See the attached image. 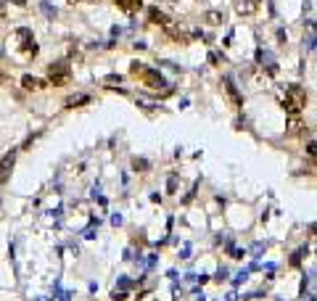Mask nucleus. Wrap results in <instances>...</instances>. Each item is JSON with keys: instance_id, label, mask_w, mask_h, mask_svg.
Segmentation results:
<instances>
[{"instance_id": "1", "label": "nucleus", "mask_w": 317, "mask_h": 301, "mask_svg": "<svg viewBox=\"0 0 317 301\" xmlns=\"http://www.w3.org/2000/svg\"><path fill=\"white\" fill-rule=\"evenodd\" d=\"M304 106H307V90H304L301 85H291L286 90V98H283V108H286L291 116H299Z\"/></svg>"}, {"instance_id": "2", "label": "nucleus", "mask_w": 317, "mask_h": 301, "mask_svg": "<svg viewBox=\"0 0 317 301\" xmlns=\"http://www.w3.org/2000/svg\"><path fill=\"white\" fill-rule=\"evenodd\" d=\"M69 80H72V69H69L66 61H58L48 66V82L53 87H63V85H69Z\"/></svg>"}, {"instance_id": "3", "label": "nucleus", "mask_w": 317, "mask_h": 301, "mask_svg": "<svg viewBox=\"0 0 317 301\" xmlns=\"http://www.w3.org/2000/svg\"><path fill=\"white\" fill-rule=\"evenodd\" d=\"M16 40H19V50H21L24 58H35L37 56V43H35V35H32L29 29H19Z\"/></svg>"}, {"instance_id": "4", "label": "nucleus", "mask_w": 317, "mask_h": 301, "mask_svg": "<svg viewBox=\"0 0 317 301\" xmlns=\"http://www.w3.org/2000/svg\"><path fill=\"white\" fill-rule=\"evenodd\" d=\"M140 82H143L148 90H161L167 85V80L161 77V71H156V69H143L140 71Z\"/></svg>"}, {"instance_id": "5", "label": "nucleus", "mask_w": 317, "mask_h": 301, "mask_svg": "<svg viewBox=\"0 0 317 301\" xmlns=\"http://www.w3.org/2000/svg\"><path fill=\"white\" fill-rule=\"evenodd\" d=\"M14 164H16V150L11 148L8 153L0 159V185H5V182H8L11 172H14Z\"/></svg>"}, {"instance_id": "6", "label": "nucleus", "mask_w": 317, "mask_h": 301, "mask_svg": "<svg viewBox=\"0 0 317 301\" xmlns=\"http://www.w3.org/2000/svg\"><path fill=\"white\" fill-rule=\"evenodd\" d=\"M222 85H225V93H228L230 103H232V106H235V108H241V106H243V98H241V93H238L235 82H232L230 77H222Z\"/></svg>"}, {"instance_id": "7", "label": "nucleus", "mask_w": 317, "mask_h": 301, "mask_svg": "<svg viewBox=\"0 0 317 301\" xmlns=\"http://www.w3.org/2000/svg\"><path fill=\"white\" fill-rule=\"evenodd\" d=\"M262 0H235V11L241 16H254L256 11H259Z\"/></svg>"}, {"instance_id": "8", "label": "nucleus", "mask_w": 317, "mask_h": 301, "mask_svg": "<svg viewBox=\"0 0 317 301\" xmlns=\"http://www.w3.org/2000/svg\"><path fill=\"white\" fill-rule=\"evenodd\" d=\"M148 22H151V24H156V27H167V24H169L172 19L167 16L164 11H159L156 5H153V8H148Z\"/></svg>"}, {"instance_id": "9", "label": "nucleus", "mask_w": 317, "mask_h": 301, "mask_svg": "<svg viewBox=\"0 0 317 301\" xmlns=\"http://www.w3.org/2000/svg\"><path fill=\"white\" fill-rule=\"evenodd\" d=\"M21 87H24V90H42V87H45V82L40 80V77L24 74V77H21Z\"/></svg>"}, {"instance_id": "10", "label": "nucleus", "mask_w": 317, "mask_h": 301, "mask_svg": "<svg viewBox=\"0 0 317 301\" xmlns=\"http://www.w3.org/2000/svg\"><path fill=\"white\" fill-rule=\"evenodd\" d=\"M116 5H119L122 11H127V14H135V11L143 8V0H114Z\"/></svg>"}, {"instance_id": "11", "label": "nucleus", "mask_w": 317, "mask_h": 301, "mask_svg": "<svg viewBox=\"0 0 317 301\" xmlns=\"http://www.w3.org/2000/svg\"><path fill=\"white\" fill-rule=\"evenodd\" d=\"M82 103H90V95H85V93H80V95H72V98H66V108L82 106Z\"/></svg>"}, {"instance_id": "12", "label": "nucleus", "mask_w": 317, "mask_h": 301, "mask_svg": "<svg viewBox=\"0 0 317 301\" xmlns=\"http://www.w3.org/2000/svg\"><path fill=\"white\" fill-rule=\"evenodd\" d=\"M301 127H304V124H301L299 116H291V119H288V135H299Z\"/></svg>"}, {"instance_id": "13", "label": "nucleus", "mask_w": 317, "mask_h": 301, "mask_svg": "<svg viewBox=\"0 0 317 301\" xmlns=\"http://www.w3.org/2000/svg\"><path fill=\"white\" fill-rule=\"evenodd\" d=\"M206 22H209L211 27H219V24L225 22V16L219 14V11H209V14H206Z\"/></svg>"}, {"instance_id": "14", "label": "nucleus", "mask_w": 317, "mask_h": 301, "mask_svg": "<svg viewBox=\"0 0 317 301\" xmlns=\"http://www.w3.org/2000/svg\"><path fill=\"white\" fill-rule=\"evenodd\" d=\"M132 167L138 169V172H148V167H151V164H148L146 159H135V161H132Z\"/></svg>"}, {"instance_id": "15", "label": "nucleus", "mask_w": 317, "mask_h": 301, "mask_svg": "<svg viewBox=\"0 0 317 301\" xmlns=\"http://www.w3.org/2000/svg\"><path fill=\"white\" fill-rule=\"evenodd\" d=\"M103 82H106L108 87H114V85H119V82H122V77H119V74H108V77H106V80H103Z\"/></svg>"}, {"instance_id": "16", "label": "nucleus", "mask_w": 317, "mask_h": 301, "mask_svg": "<svg viewBox=\"0 0 317 301\" xmlns=\"http://www.w3.org/2000/svg\"><path fill=\"white\" fill-rule=\"evenodd\" d=\"M111 299H114V301H125V299H127V293H125V291H116V288H114Z\"/></svg>"}, {"instance_id": "17", "label": "nucleus", "mask_w": 317, "mask_h": 301, "mask_svg": "<svg viewBox=\"0 0 317 301\" xmlns=\"http://www.w3.org/2000/svg\"><path fill=\"white\" fill-rule=\"evenodd\" d=\"M307 153H309V156H312V159L317 161V143H309V146H307Z\"/></svg>"}, {"instance_id": "18", "label": "nucleus", "mask_w": 317, "mask_h": 301, "mask_svg": "<svg viewBox=\"0 0 317 301\" xmlns=\"http://www.w3.org/2000/svg\"><path fill=\"white\" fill-rule=\"evenodd\" d=\"M42 11H45V14H48L50 19H53V16H56V8H50V5H48V3H42Z\"/></svg>"}, {"instance_id": "19", "label": "nucleus", "mask_w": 317, "mask_h": 301, "mask_svg": "<svg viewBox=\"0 0 317 301\" xmlns=\"http://www.w3.org/2000/svg\"><path fill=\"white\" fill-rule=\"evenodd\" d=\"M69 299H72V291H63L61 296H58V301H69Z\"/></svg>"}, {"instance_id": "20", "label": "nucleus", "mask_w": 317, "mask_h": 301, "mask_svg": "<svg viewBox=\"0 0 317 301\" xmlns=\"http://www.w3.org/2000/svg\"><path fill=\"white\" fill-rule=\"evenodd\" d=\"M37 301H48V299H37Z\"/></svg>"}, {"instance_id": "21", "label": "nucleus", "mask_w": 317, "mask_h": 301, "mask_svg": "<svg viewBox=\"0 0 317 301\" xmlns=\"http://www.w3.org/2000/svg\"><path fill=\"white\" fill-rule=\"evenodd\" d=\"M69 3H74V0H69Z\"/></svg>"}]
</instances>
